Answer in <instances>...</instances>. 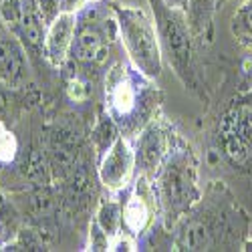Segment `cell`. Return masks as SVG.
Masks as SVG:
<instances>
[{
    "mask_svg": "<svg viewBox=\"0 0 252 252\" xmlns=\"http://www.w3.org/2000/svg\"><path fill=\"white\" fill-rule=\"evenodd\" d=\"M244 250H252V240H246L244 242Z\"/></svg>",
    "mask_w": 252,
    "mask_h": 252,
    "instance_id": "cell-22",
    "label": "cell"
},
{
    "mask_svg": "<svg viewBox=\"0 0 252 252\" xmlns=\"http://www.w3.org/2000/svg\"><path fill=\"white\" fill-rule=\"evenodd\" d=\"M111 240L109 236L99 228L97 222L91 224V234H89V250H109Z\"/></svg>",
    "mask_w": 252,
    "mask_h": 252,
    "instance_id": "cell-17",
    "label": "cell"
},
{
    "mask_svg": "<svg viewBox=\"0 0 252 252\" xmlns=\"http://www.w3.org/2000/svg\"><path fill=\"white\" fill-rule=\"evenodd\" d=\"M156 210L158 200L152 180H148L145 176H137L133 182V190L129 192L127 200L123 202V230L139 238L152 226Z\"/></svg>",
    "mask_w": 252,
    "mask_h": 252,
    "instance_id": "cell-9",
    "label": "cell"
},
{
    "mask_svg": "<svg viewBox=\"0 0 252 252\" xmlns=\"http://www.w3.org/2000/svg\"><path fill=\"white\" fill-rule=\"evenodd\" d=\"M154 23L159 36V47L163 59H167L176 75L188 85L192 71V47L194 32L188 23L186 10L167 4L165 0H150Z\"/></svg>",
    "mask_w": 252,
    "mask_h": 252,
    "instance_id": "cell-4",
    "label": "cell"
},
{
    "mask_svg": "<svg viewBox=\"0 0 252 252\" xmlns=\"http://www.w3.org/2000/svg\"><path fill=\"white\" fill-rule=\"evenodd\" d=\"M220 137L226 158L232 163H244L252 148V107L238 105L228 111L220 125Z\"/></svg>",
    "mask_w": 252,
    "mask_h": 252,
    "instance_id": "cell-8",
    "label": "cell"
},
{
    "mask_svg": "<svg viewBox=\"0 0 252 252\" xmlns=\"http://www.w3.org/2000/svg\"><path fill=\"white\" fill-rule=\"evenodd\" d=\"M77 31V12L61 10L47 25L43 55L53 67H61L71 53V45Z\"/></svg>",
    "mask_w": 252,
    "mask_h": 252,
    "instance_id": "cell-10",
    "label": "cell"
},
{
    "mask_svg": "<svg viewBox=\"0 0 252 252\" xmlns=\"http://www.w3.org/2000/svg\"><path fill=\"white\" fill-rule=\"evenodd\" d=\"M216 10H218V0H188L186 2V16L194 32V38L210 40Z\"/></svg>",
    "mask_w": 252,
    "mask_h": 252,
    "instance_id": "cell-13",
    "label": "cell"
},
{
    "mask_svg": "<svg viewBox=\"0 0 252 252\" xmlns=\"http://www.w3.org/2000/svg\"><path fill=\"white\" fill-rule=\"evenodd\" d=\"M176 139L178 137L174 135L170 125H167L163 119L152 117L148 123H145L137 131V137L133 143L137 176H145L148 180L154 182L161 163L165 161L167 156H170Z\"/></svg>",
    "mask_w": 252,
    "mask_h": 252,
    "instance_id": "cell-5",
    "label": "cell"
},
{
    "mask_svg": "<svg viewBox=\"0 0 252 252\" xmlns=\"http://www.w3.org/2000/svg\"><path fill=\"white\" fill-rule=\"evenodd\" d=\"M107 47V38L101 27L97 25H81L77 18V31H75V38L71 45V57L83 63H91V61H99L101 55L105 53Z\"/></svg>",
    "mask_w": 252,
    "mask_h": 252,
    "instance_id": "cell-12",
    "label": "cell"
},
{
    "mask_svg": "<svg viewBox=\"0 0 252 252\" xmlns=\"http://www.w3.org/2000/svg\"><path fill=\"white\" fill-rule=\"evenodd\" d=\"M230 31L236 36L238 43L252 47V0H242L232 16Z\"/></svg>",
    "mask_w": 252,
    "mask_h": 252,
    "instance_id": "cell-15",
    "label": "cell"
},
{
    "mask_svg": "<svg viewBox=\"0 0 252 252\" xmlns=\"http://www.w3.org/2000/svg\"><path fill=\"white\" fill-rule=\"evenodd\" d=\"M29 59L27 47L12 32L8 36H0V83L8 87H16L27 77Z\"/></svg>",
    "mask_w": 252,
    "mask_h": 252,
    "instance_id": "cell-11",
    "label": "cell"
},
{
    "mask_svg": "<svg viewBox=\"0 0 252 252\" xmlns=\"http://www.w3.org/2000/svg\"><path fill=\"white\" fill-rule=\"evenodd\" d=\"M135 172L137 170H135L133 145L125 135H119L99 158V167H97L99 182L109 192H121L131 184Z\"/></svg>",
    "mask_w": 252,
    "mask_h": 252,
    "instance_id": "cell-7",
    "label": "cell"
},
{
    "mask_svg": "<svg viewBox=\"0 0 252 252\" xmlns=\"http://www.w3.org/2000/svg\"><path fill=\"white\" fill-rule=\"evenodd\" d=\"M165 2L172 4V6H180V8L186 10V2H188V0H165Z\"/></svg>",
    "mask_w": 252,
    "mask_h": 252,
    "instance_id": "cell-21",
    "label": "cell"
},
{
    "mask_svg": "<svg viewBox=\"0 0 252 252\" xmlns=\"http://www.w3.org/2000/svg\"><path fill=\"white\" fill-rule=\"evenodd\" d=\"M152 184L158 210L167 228L186 218L200 202L202 192L198 184V161L192 150L180 137L176 139L170 156L161 163Z\"/></svg>",
    "mask_w": 252,
    "mask_h": 252,
    "instance_id": "cell-1",
    "label": "cell"
},
{
    "mask_svg": "<svg viewBox=\"0 0 252 252\" xmlns=\"http://www.w3.org/2000/svg\"><path fill=\"white\" fill-rule=\"evenodd\" d=\"M69 95H71V99H75V101H83V99L87 97L85 83H81L79 79H73V81L69 83Z\"/></svg>",
    "mask_w": 252,
    "mask_h": 252,
    "instance_id": "cell-19",
    "label": "cell"
},
{
    "mask_svg": "<svg viewBox=\"0 0 252 252\" xmlns=\"http://www.w3.org/2000/svg\"><path fill=\"white\" fill-rule=\"evenodd\" d=\"M117 34L131 65L150 81L161 75L163 55L154 18L137 6L113 4Z\"/></svg>",
    "mask_w": 252,
    "mask_h": 252,
    "instance_id": "cell-2",
    "label": "cell"
},
{
    "mask_svg": "<svg viewBox=\"0 0 252 252\" xmlns=\"http://www.w3.org/2000/svg\"><path fill=\"white\" fill-rule=\"evenodd\" d=\"M38 6H40V12H43L47 25L51 20L61 12V0H38Z\"/></svg>",
    "mask_w": 252,
    "mask_h": 252,
    "instance_id": "cell-18",
    "label": "cell"
},
{
    "mask_svg": "<svg viewBox=\"0 0 252 252\" xmlns=\"http://www.w3.org/2000/svg\"><path fill=\"white\" fill-rule=\"evenodd\" d=\"M244 75H246V87L252 91V61H248V65L244 69Z\"/></svg>",
    "mask_w": 252,
    "mask_h": 252,
    "instance_id": "cell-20",
    "label": "cell"
},
{
    "mask_svg": "<svg viewBox=\"0 0 252 252\" xmlns=\"http://www.w3.org/2000/svg\"><path fill=\"white\" fill-rule=\"evenodd\" d=\"M226 2H230V0H218V8H220V6H224Z\"/></svg>",
    "mask_w": 252,
    "mask_h": 252,
    "instance_id": "cell-23",
    "label": "cell"
},
{
    "mask_svg": "<svg viewBox=\"0 0 252 252\" xmlns=\"http://www.w3.org/2000/svg\"><path fill=\"white\" fill-rule=\"evenodd\" d=\"M18 154V141L10 129H6V125L0 121V163H10L14 161Z\"/></svg>",
    "mask_w": 252,
    "mask_h": 252,
    "instance_id": "cell-16",
    "label": "cell"
},
{
    "mask_svg": "<svg viewBox=\"0 0 252 252\" xmlns=\"http://www.w3.org/2000/svg\"><path fill=\"white\" fill-rule=\"evenodd\" d=\"M0 18L6 29L20 38V43L31 53H43L47 20L40 12L38 0H2Z\"/></svg>",
    "mask_w": 252,
    "mask_h": 252,
    "instance_id": "cell-6",
    "label": "cell"
},
{
    "mask_svg": "<svg viewBox=\"0 0 252 252\" xmlns=\"http://www.w3.org/2000/svg\"><path fill=\"white\" fill-rule=\"evenodd\" d=\"M148 77H143L133 65H115L105 83V97H107V113L113 117L121 131H131L143 127L150 119V107L143 103H152L148 99L150 89L145 85Z\"/></svg>",
    "mask_w": 252,
    "mask_h": 252,
    "instance_id": "cell-3",
    "label": "cell"
},
{
    "mask_svg": "<svg viewBox=\"0 0 252 252\" xmlns=\"http://www.w3.org/2000/svg\"><path fill=\"white\" fill-rule=\"evenodd\" d=\"M95 222L109 240H115L123 232V204L117 200H103L99 204Z\"/></svg>",
    "mask_w": 252,
    "mask_h": 252,
    "instance_id": "cell-14",
    "label": "cell"
}]
</instances>
